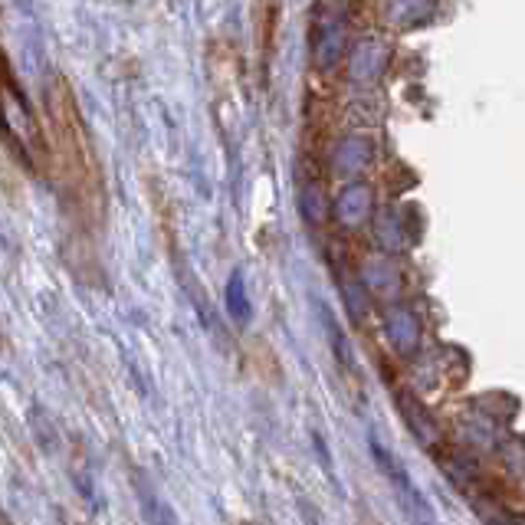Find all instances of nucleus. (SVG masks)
<instances>
[{"label": "nucleus", "instance_id": "1", "mask_svg": "<svg viewBox=\"0 0 525 525\" xmlns=\"http://www.w3.org/2000/svg\"><path fill=\"white\" fill-rule=\"evenodd\" d=\"M46 119H50L46 151H50L53 174L60 178L63 188L73 194L76 210H83L89 217H99L102 171L86 135L83 115H79L76 96L73 89L66 86L63 76H50V83H46Z\"/></svg>", "mask_w": 525, "mask_h": 525}, {"label": "nucleus", "instance_id": "2", "mask_svg": "<svg viewBox=\"0 0 525 525\" xmlns=\"http://www.w3.org/2000/svg\"><path fill=\"white\" fill-rule=\"evenodd\" d=\"M7 525H10V522H7Z\"/></svg>", "mask_w": 525, "mask_h": 525}]
</instances>
